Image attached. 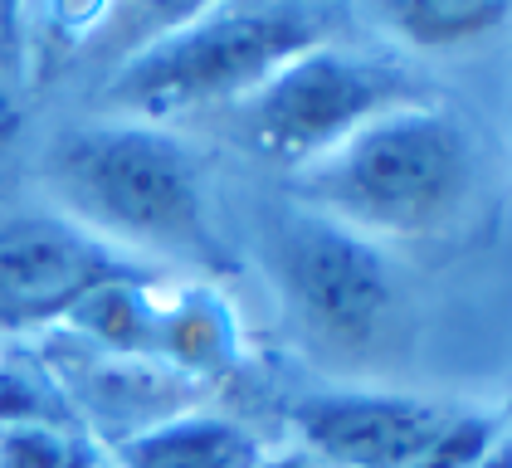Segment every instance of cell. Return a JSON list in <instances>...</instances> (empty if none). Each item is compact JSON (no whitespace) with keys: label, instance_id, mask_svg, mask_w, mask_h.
Listing matches in <instances>:
<instances>
[{"label":"cell","instance_id":"9","mask_svg":"<svg viewBox=\"0 0 512 468\" xmlns=\"http://www.w3.org/2000/svg\"><path fill=\"white\" fill-rule=\"evenodd\" d=\"M157 361L181 366L191 376H220L239 361V322L230 303L210 288H181L161 298Z\"/></svg>","mask_w":512,"mask_h":468},{"label":"cell","instance_id":"2","mask_svg":"<svg viewBox=\"0 0 512 468\" xmlns=\"http://www.w3.org/2000/svg\"><path fill=\"white\" fill-rule=\"evenodd\" d=\"M337 30L342 10L332 5H196L122 59V69L103 88V103L122 122L152 127H161V117L244 103L288 59L332 44Z\"/></svg>","mask_w":512,"mask_h":468},{"label":"cell","instance_id":"5","mask_svg":"<svg viewBox=\"0 0 512 468\" xmlns=\"http://www.w3.org/2000/svg\"><path fill=\"white\" fill-rule=\"evenodd\" d=\"M269 269L288 312L308 337L332 347H371L395 312V278L381 249L317 210H293L274 225Z\"/></svg>","mask_w":512,"mask_h":468},{"label":"cell","instance_id":"3","mask_svg":"<svg viewBox=\"0 0 512 468\" xmlns=\"http://www.w3.org/2000/svg\"><path fill=\"white\" fill-rule=\"evenodd\" d=\"M469 127L430 98L391 108L366 122L337 152L298 171L317 215L361 239H420L439 234L473 191Z\"/></svg>","mask_w":512,"mask_h":468},{"label":"cell","instance_id":"14","mask_svg":"<svg viewBox=\"0 0 512 468\" xmlns=\"http://www.w3.org/2000/svg\"><path fill=\"white\" fill-rule=\"evenodd\" d=\"M254 468H322L313 454H264Z\"/></svg>","mask_w":512,"mask_h":468},{"label":"cell","instance_id":"15","mask_svg":"<svg viewBox=\"0 0 512 468\" xmlns=\"http://www.w3.org/2000/svg\"><path fill=\"white\" fill-rule=\"evenodd\" d=\"M478 468H512V434H498V444L483 454V464Z\"/></svg>","mask_w":512,"mask_h":468},{"label":"cell","instance_id":"13","mask_svg":"<svg viewBox=\"0 0 512 468\" xmlns=\"http://www.w3.org/2000/svg\"><path fill=\"white\" fill-rule=\"evenodd\" d=\"M498 434L503 429L493 420H483V415H449L415 468H478L483 454L498 444Z\"/></svg>","mask_w":512,"mask_h":468},{"label":"cell","instance_id":"11","mask_svg":"<svg viewBox=\"0 0 512 468\" xmlns=\"http://www.w3.org/2000/svg\"><path fill=\"white\" fill-rule=\"evenodd\" d=\"M381 20L415 49L454 54L512 25V5L503 0H391L381 5Z\"/></svg>","mask_w":512,"mask_h":468},{"label":"cell","instance_id":"8","mask_svg":"<svg viewBox=\"0 0 512 468\" xmlns=\"http://www.w3.org/2000/svg\"><path fill=\"white\" fill-rule=\"evenodd\" d=\"M264 444L225 415H161L122 434L118 468H254Z\"/></svg>","mask_w":512,"mask_h":468},{"label":"cell","instance_id":"12","mask_svg":"<svg viewBox=\"0 0 512 468\" xmlns=\"http://www.w3.org/2000/svg\"><path fill=\"white\" fill-rule=\"evenodd\" d=\"M0 468H98V464H93V454H88V444L79 434L20 420V425L0 429Z\"/></svg>","mask_w":512,"mask_h":468},{"label":"cell","instance_id":"10","mask_svg":"<svg viewBox=\"0 0 512 468\" xmlns=\"http://www.w3.org/2000/svg\"><path fill=\"white\" fill-rule=\"evenodd\" d=\"M161 298L166 293H157V283L147 273H127V278L93 288L64 322H74L93 347L113 351V356H152Z\"/></svg>","mask_w":512,"mask_h":468},{"label":"cell","instance_id":"4","mask_svg":"<svg viewBox=\"0 0 512 468\" xmlns=\"http://www.w3.org/2000/svg\"><path fill=\"white\" fill-rule=\"evenodd\" d=\"M420 98V83L400 64L332 39L264 78L244 103H235V117L239 137L264 161L308 171L313 161L356 137L366 122Z\"/></svg>","mask_w":512,"mask_h":468},{"label":"cell","instance_id":"1","mask_svg":"<svg viewBox=\"0 0 512 468\" xmlns=\"http://www.w3.org/2000/svg\"><path fill=\"white\" fill-rule=\"evenodd\" d=\"M49 186L74 225L118 249H152L196 269L225 264L205 176L166 127L118 117L59 137L49 152Z\"/></svg>","mask_w":512,"mask_h":468},{"label":"cell","instance_id":"6","mask_svg":"<svg viewBox=\"0 0 512 468\" xmlns=\"http://www.w3.org/2000/svg\"><path fill=\"white\" fill-rule=\"evenodd\" d=\"M147 273L127 249L88 234L69 215H30L0 230V322L35 327L69 317L113 278Z\"/></svg>","mask_w":512,"mask_h":468},{"label":"cell","instance_id":"7","mask_svg":"<svg viewBox=\"0 0 512 468\" xmlns=\"http://www.w3.org/2000/svg\"><path fill=\"white\" fill-rule=\"evenodd\" d=\"M454 410L415 395H313L293 410L322 468H415Z\"/></svg>","mask_w":512,"mask_h":468}]
</instances>
